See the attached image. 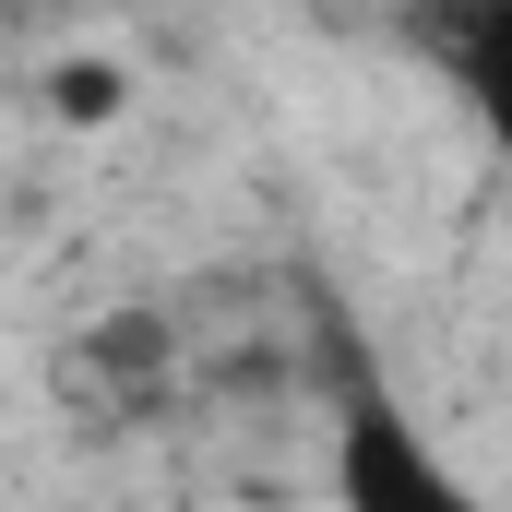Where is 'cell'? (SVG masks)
Wrapping results in <instances>:
<instances>
[{
  "mask_svg": "<svg viewBox=\"0 0 512 512\" xmlns=\"http://www.w3.org/2000/svg\"><path fill=\"white\" fill-rule=\"evenodd\" d=\"M108 96H120V72H96V60H84V72H60V108H72V120H96Z\"/></svg>",
  "mask_w": 512,
  "mask_h": 512,
  "instance_id": "cell-2",
  "label": "cell"
},
{
  "mask_svg": "<svg viewBox=\"0 0 512 512\" xmlns=\"http://www.w3.org/2000/svg\"><path fill=\"white\" fill-rule=\"evenodd\" d=\"M346 512H477V501L441 477V453L393 417L382 393H358L346 405Z\"/></svg>",
  "mask_w": 512,
  "mask_h": 512,
  "instance_id": "cell-1",
  "label": "cell"
}]
</instances>
